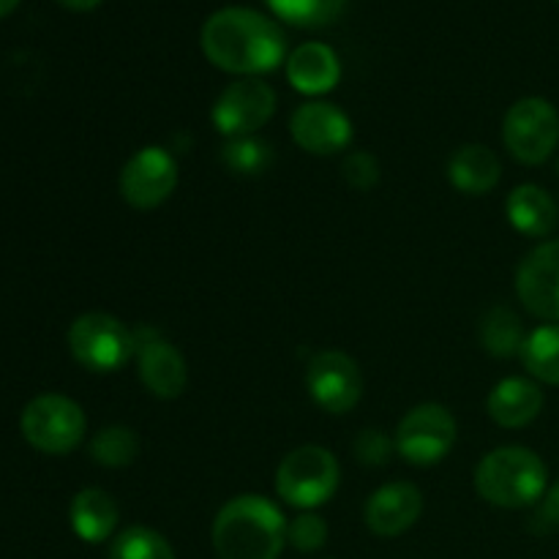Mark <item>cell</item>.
Wrapping results in <instances>:
<instances>
[{"label": "cell", "instance_id": "6da1fadb", "mask_svg": "<svg viewBox=\"0 0 559 559\" xmlns=\"http://www.w3.org/2000/svg\"><path fill=\"white\" fill-rule=\"evenodd\" d=\"M200 44L216 69L240 76L267 74L287 58V38L278 22L246 5H227L207 16Z\"/></svg>", "mask_w": 559, "mask_h": 559}, {"label": "cell", "instance_id": "7a4b0ae2", "mask_svg": "<svg viewBox=\"0 0 559 559\" xmlns=\"http://www.w3.org/2000/svg\"><path fill=\"white\" fill-rule=\"evenodd\" d=\"M211 540L218 559H278L287 546V519L267 497L240 495L216 513Z\"/></svg>", "mask_w": 559, "mask_h": 559}, {"label": "cell", "instance_id": "3957f363", "mask_svg": "<svg viewBox=\"0 0 559 559\" xmlns=\"http://www.w3.org/2000/svg\"><path fill=\"white\" fill-rule=\"evenodd\" d=\"M549 469L544 459L522 445H502L486 453L475 467V491L495 508H530L544 497Z\"/></svg>", "mask_w": 559, "mask_h": 559}, {"label": "cell", "instance_id": "277c9868", "mask_svg": "<svg viewBox=\"0 0 559 559\" xmlns=\"http://www.w3.org/2000/svg\"><path fill=\"white\" fill-rule=\"evenodd\" d=\"M338 480H342V467L328 448L300 445L278 464L276 495L298 511H314L331 502Z\"/></svg>", "mask_w": 559, "mask_h": 559}, {"label": "cell", "instance_id": "5b68a950", "mask_svg": "<svg viewBox=\"0 0 559 559\" xmlns=\"http://www.w3.org/2000/svg\"><path fill=\"white\" fill-rule=\"evenodd\" d=\"M71 358L87 371L109 374L129 364L136 355L134 328L120 322L107 311H87L80 314L69 328L66 336Z\"/></svg>", "mask_w": 559, "mask_h": 559}, {"label": "cell", "instance_id": "8992f818", "mask_svg": "<svg viewBox=\"0 0 559 559\" xmlns=\"http://www.w3.org/2000/svg\"><path fill=\"white\" fill-rule=\"evenodd\" d=\"M22 437L31 448L47 453V456H66L85 440L87 420L80 404L60 393H41L20 418Z\"/></svg>", "mask_w": 559, "mask_h": 559}, {"label": "cell", "instance_id": "52a82bcc", "mask_svg": "<svg viewBox=\"0 0 559 559\" xmlns=\"http://www.w3.org/2000/svg\"><path fill=\"white\" fill-rule=\"evenodd\" d=\"M459 437L456 418L442 404L426 402L409 409L396 426V453L415 467L440 464L453 451Z\"/></svg>", "mask_w": 559, "mask_h": 559}, {"label": "cell", "instance_id": "ba28073f", "mask_svg": "<svg viewBox=\"0 0 559 559\" xmlns=\"http://www.w3.org/2000/svg\"><path fill=\"white\" fill-rule=\"evenodd\" d=\"M502 142L516 162L535 167L544 164L559 145V112L538 96L513 104L502 120Z\"/></svg>", "mask_w": 559, "mask_h": 559}, {"label": "cell", "instance_id": "9c48e42d", "mask_svg": "<svg viewBox=\"0 0 559 559\" xmlns=\"http://www.w3.org/2000/svg\"><path fill=\"white\" fill-rule=\"evenodd\" d=\"M118 189L126 205L134 211H153L178 189V162L162 145L140 147L120 169Z\"/></svg>", "mask_w": 559, "mask_h": 559}, {"label": "cell", "instance_id": "30bf717a", "mask_svg": "<svg viewBox=\"0 0 559 559\" xmlns=\"http://www.w3.org/2000/svg\"><path fill=\"white\" fill-rule=\"evenodd\" d=\"M276 112V91L260 76H240L222 91L211 120L227 140L254 136Z\"/></svg>", "mask_w": 559, "mask_h": 559}, {"label": "cell", "instance_id": "8fae6325", "mask_svg": "<svg viewBox=\"0 0 559 559\" xmlns=\"http://www.w3.org/2000/svg\"><path fill=\"white\" fill-rule=\"evenodd\" d=\"M306 391L311 402L331 415L358 407L364 396V374L355 358L342 349H322L306 366Z\"/></svg>", "mask_w": 559, "mask_h": 559}, {"label": "cell", "instance_id": "7c38bea8", "mask_svg": "<svg viewBox=\"0 0 559 559\" xmlns=\"http://www.w3.org/2000/svg\"><path fill=\"white\" fill-rule=\"evenodd\" d=\"M134 358L140 366L136 371H140L145 391L164 402L183 396L186 385H189V366H186L180 349L164 342L162 333L151 331V328H134Z\"/></svg>", "mask_w": 559, "mask_h": 559}, {"label": "cell", "instance_id": "4fadbf2b", "mask_svg": "<svg viewBox=\"0 0 559 559\" xmlns=\"http://www.w3.org/2000/svg\"><path fill=\"white\" fill-rule=\"evenodd\" d=\"M289 134L295 145L311 156H336L353 142V120L336 104L309 102L293 112Z\"/></svg>", "mask_w": 559, "mask_h": 559}, {"label": "cell", "instance_id": "5bb4252c", "mask_svg": "<svg viewBox=\"0 0 559 559\" xmlns=\"http://www.w3.org/2000/svg\"><path fill=\"white\" fill-rule=\"evenodd\" d=\"M516 295L538 320L559 322V240L535 246L516 271Z\"/></svg>", "mask_w": 559, "mask_h": 559}, {"label": "cell", "instance_id": "9a60e30c", "mask_svg": "<svg viewBox=\"0 0 559 559\" xmlns=\"http://www.w3.org/2000/svg\"><path fill=\"white\" fill-rule=\"evenodd\" d=\"M424 513V495L409 480H391L380 486L366 502V527L380 538H399L415 527Z\"/></svg>", "mask_w": 559, "mask_h": 559}, {"label": "cell", "instance_id": "2e32d148", "mask_svg": "<svg viewBox=\"0 0 559 559\" xmlns=\"http://www.w3.org/2000/svg\"><path fill=\"white\" fill-rule=\"evenodd\" d=\"M287 80L304 96H325L342 80V60L328 44L306 41L287 55Z\"/></svg>", "mask_w": 559, "mask_h": 559}, {"label": "cell", "instance_id": "e0dca14e", "mask_svg": "<svg viewBox=\"0 0 559 559\" xmlns=\"http://www.w3.org/2000/svg\"><path fill=\"white\" fill-rule=\"evenodd\" d=\"M489 418L502 429H524L544 409V391L524 377H506L486 399Z\"/></svg>", "mask_w": 559, "mask_h": 559}, {"label": "cell", "instance_id": "ac0fdd59", "mask_svg": "<svg viewBox=\"0 0 559 559\" xmlns=\"http://www.w3.org/2000/svg\"><path fill=\"white\" fill-rule=\"evenodd\" d=\"M502 164L489 145L469 142L462 145L448 162V180L453 189L467 197H484L500 183Z\"/></svg>", "mask_w": 559, "mask_h": 559}, {"label": "cell", "instance_id": "d6986e66", "mask_svg": "<svg viewBox=\"0 0 559 559\" xmlns=\"http://www.w3.org/2000/svg\"><path fill=\"white\" fill-rule=\"evenodd\" d=\"M69 519L76 538L85 544H104L118 530L120 511L112 495L104 489H82L71 500Z\"/></svg>", "mask_w": 559, "mask_h": 559}, {"label": "cell", "instance_id": "ffe728a7", "mask_svg": "<svg viewBox=\"0 0 559 559\" xmlns=\"http://www.w3.org/2000/svg\"><path fill=\"white\" fill-rule=\"evenodd\" d=\"M508 222L527 238H546L557 224V205L546 189L535 183H522L506 200Z\"/></svg>", "mask_w": 559, "mask_h": 559}, {"label": "cell", "instance_id": "44dd1931", "mask_svg": "<svg viewBox=\"0 0 559 559\" xmlns=\"http://www.w3.org/2000/svg\"><path fill=\"white\" fill-rule=\"evenodd\" d=\"M524 328L516 311L508 306H495L480 320V344L495 358H513L524 347Z\"/></svg>", "mask_w": 559, "mask_h": 559}, {"label": "cell", "instance_id": "7402d4cb", "mask_svg": "<svg viewBox=\"0 0 559 559\" xmlns=\"http://www.w3.org/2000/svg\"><path fill=\"white\" fill-rule=\"evenodd\" d=\"M522 364L546 385H559V325H540L524 338Z\"/></svg>", "mask_w": 559, "mask_h": 559}, {"label": "cell", "instance_id": "603a6c76", "mask_svg": "<svg viewBox=\"0 0 559 559\" xmlns=\"http://www.w3.org/2000/svg\"><path fill=\"white\" fill-rule=\"evenodd\" d=\"M87 453L96 464L109 469H123L140 456V437L129 426H107L98 431L87 445Z\"/></svg>", "mask_w": 559, "mask_h": 559}, {"label": "cell", "instance_id": "cb8c5ba5", "mask_svg": "<svg viewBox=\"0 0 559 559\" xmlns=\"http://www.w3.org/2000/svg\"><path fill=\"white\" fill-rule=\"evenodd\" d=\"M109 559H178L175 557L173 544L164 538L162 533L151 527H134L123 530L118 538L109 544Z\"/></svg>", "mask_w": 559, "mask_h": 559}, {"label": "cell", "instance_id": "d4e9b609", "mask_svg": "<svg viewBox=\"0 0 559 559\" xmlns=\"http://www.w3.org/2000/svg\"><path fill=\"white\" fill-rule=\"evenodd\" d=\"M273 14L298 27H322L338 20L347 0H265Z\"/></svg>", "mask_w": 559, "mask_h": 559}, {"label": "cell", "instance_id": "484cf974", "mask_svg": "<svg viewBox=\"0 0 559 559\" xmlns=\"http://www.w3.org/2000/svg\"><path fill=\"white\" fill-rule=\"evenodd\" d=\"M222 162L235 175H262L273 162V151L257 136H235L222 145Z\"/></svg>", "mask_w": 559, "mask_h": 559}, {"label": "cell", "instance_id": "4316f807", "mask_svg": "<svg viewBox=\"0 0 559 559\" xmlns=\"http://www.w3.org/2000/svg\"><path fill=\"white\" fill-rule=\"evenodd\" d=\"M328 540V524L322 522L317 513L304 511L300 516H295L293 522H287V544L293 546L295 551H304V555H311V551H320Z\"/></svg>", "mask_w": 559, "mask_h": 559}, {"label": "cell", "instance_id": "83f0119b", "mask_svg": "<svg viewBox=\"0 0 559 559\" xmlns=\"http://www.w3.org/2000/svg\"><path fill=\"white\" fill-rule=\"evenodd\" d=\"M393 451H396V442L380 429H364L353 442L355 459L366 467H382V464H388Z\"/></svg>", "mask_w": 559, "mask_h": 559}, {"label": "cell", "instance_id": "f1b7e54d", "mask_svg": "<svg viewBox=\"0 0 559 559\" xmlns=\"http://www.w3.org/2000/svg\"><path fill=\"white\" fill-rule=\"evenodd\" d=\"M342 175L353 189L369 191L380 183V162H377L374 153L355 151L344 158Z\"/></svg>", "mask_w": 559, "mask_h": 559}, {"label": "cell", "instance_id": "f546056e", "mask_svg": "<svg viewBox=\"0 0 559 559\" xmlns=\"http://www.w3.org/2000/svg\"><path fill=\"white\" fill-rule=\"evenodd\" d=\"M538 522H544L546 527H559V480L546 491L544 506L538 511Z\"/></svg>", "mask_w": 559, "mask_h": 559}, {"label": "cell", "instance_id": "4dcf8cb0", "mask_svg": "<svg viewBox=\"0 0 559 559\" xmlns=\"http://www.w3.org/2000/svg\"><path fill=\"white\" fill-rule=\"evenodd\" d=\"M58 3L63 5V9H71V11H93L98 3H102V0H58Z\"/></svg>", "mask_w": 559, "mask_h": 559}, {"label": "cell", "instance_id": "1f68e13d", "mask_svg": "<svg viewBox=\"0 0 559 559\" xmlns=\"http://www.w3.org/2000/svg\"><path fill=\"white\" fill-rule=\"evenodd\" d=\"M16 5H20V0H0V20H3V16H9Z\"/></svg>", "mask_w": 559, "mask_h": 559}, {"label": "cell", "instance_id": "d6a6232c", "mask_svg": "<svg viewBox=\"0 0 559 559\" xmlns=\"http://www.w3.org/2000/svg\"><path fill=\"white\" fill-rule=\"evenodd\" d=\"M557 173H559V158H557Z\"/></svg>", "mask_w": 559, "mask_h": 559}, {"label": "cell", "instance_id": "836d02e7", "mask_svg": "<svg viewBox=\"0 0 559 559\" xmlns=\"http://www.w3.org/2000/svg\"><path fill=\"white\" fill-rule=\"evenodd\" d=\"M557 3H559V0H557Z\"/></svg>", "mask_w": 559, "mask_h": 559}]
</instances>
